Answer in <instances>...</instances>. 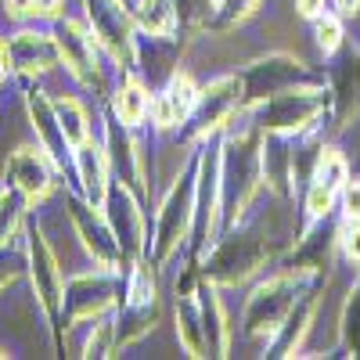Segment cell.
<instances>
[{
    "label": "cell",
    "mask_w": 360,
    "mask_h": 360,
    "mask_svg": "<svg viewBox=\"0 0 360 360\" xmlns=\"http://www.w3.org/2000/svg\"><path fill=\"white\" fill-rule=\"evenodd\" d=\"M29 274H33L37 295L51 317L62 314V295H65V281H62V270H58V259L47 245V238L29 227Z\"/></svg>",
    "instance_id": "obj_2"
},
{
    "label": "cell",
    "mask_w": 360,
    "mask_h": 360,
    "mask_svg": "<svg viewBox=\"0 0 360 360\" xmlns=\"http://www.w3.org/2000/svg\"><path fill=\"white\" fill-rule=\"evenodd\" d=\"M295 303V281L292 278H274L266 281L249 303V332H278L281 321L288 317Z\"/></svg>",
    "instance_id": "obj_3"
},
{
    "label": "cell",
    "mask_w": 360,
    "mask_h": 360,
    "mask_svg": "<svg viewBox=\"0 0 360 360\" xmlns=\"http://www.w3.org/2000/svg\"><path fill=\"white\" fill-rule=\"evenodd\" d=\"M4 180L25 202H37L54 188V166H51L47 152H40V148H15L8 166H4Z\"/></svg>",
    "instance_id": "obj_1"
},
{
    "label": "cell",
    "mask_w": 360,
    "mask_h": 360,
    "mask_svg": "<svg viewBox=\"0 0 360 360\" xmlns=\"http://www.w3.org/2000/svg\"><path fill=\"white\" fill-rule=\"evenodd\" d=\"M198 105V90L188 76H173L169 86L159 94V101L152 105L155 112V123L159 127H176V123H184V119L191 115V108Z\"/></svg>",
    "instance_id": "obj_6"
},
{
    "label": "cell",
    "mask_w": 360,
    "mask_h": 360,
    "mask_svg": "<svg viewBox=\"0 0 360 360\" xmlns=\"http://www.w3.org/2000/svg\"><path fill=\"white\" fill-rule=\"evenodd\" d=\"M339 245L349 263H360V220H346L339 231Z\"/></svg>",
    "instance_id": "obj_15"
},
{
    "label": "cell",
    "mask_w": 360,
    "mask_h": 360,
    "mask_svg": "<svg viewBox=\"0 0 360 360\" xmlns=\"http://www.w3.org/2000/svg\"><path fill=\"white\" fill-rule=\"evenodd\" d=\"M11 69V62H8V44H0V76H4Z\"/></svg>",
    "instance_id": "obj_21"
},
{
    "label": "cell",
    "mask_w": 360,
    "mask_h": 360,
    "mask_svg": "<svg viewBox=\"0 0 360 360\" xmlns=\"http://www.w3.org/2000/svg\"><path fill=\"white\" fill-rule=\"evenodd\" d=\"M335 4H339L342 15H356L360 11V0H335Z\"/></svg>",
    "instance_id": "obj_20"
},
{
    "label": "cell",
    "mask_w": 360,
    "mask_h": 360,
    "mask_svg": "<svg viewBox=\"0 0 360 360\" xmlns=\"http://www.w3.org/2000/svg\"><path fill=\"white\" fill-rule=\"evenodd\" d=\"M339 198H342V217L346 220H360V180H346Z\"/></svg>",
    "instance_id": "obj_16"
},
{
    "label": "cell",
    "mask_w": 360,
    "mask_h": 360,
    "mask_svg": "<svg viewBox=\"0 0 360 360\" xmlns=\"http://www.w3.org/2000/svg\"><path fill=\"white\" fill-rule=\"evenodd\" d=\"M148 112H152V94H148L141 83H127V86L115 94V115L123 119L127 127L144 123V115H148Z\"/></svg>",
    "instance_id": "obj_9"
},
{
    "label": "cell",
    "mask_w": 360,
    "mask_h": 360,
    "mask_svg": "<svg viewBox=\"0 0 360 360\" xmlns=\"http://www.w3.org/2000/svg\"><path fill=\"white\" fill-rule=\"evenodd\" d=\"M295 8L303 18H317V15H324V0H295Z\"/></svg>",
    "instance_id": "obj_17"
},
{
    "label": "cell",
    "mask_w": 360,
    "mask_h": 360,
    "mask_svg": "<svg viewBox=\"0 0 360 360\" xmlns=\"http://www.w3.org/2000/svg\"><path fill=\"white\" fill-rule=\"evenodd\" d=\"M11 15H37V0H8Z\"/></svg>",
    "instance_id": "obj_18"
},
{
    "label": "cell",
    "mask_w": 360,
    "mask_h": 360,
    "mask_svg": "<svg viewBox=\"0 0 360 360\" xmlns=\"http://www.w3.org/2000/svg\"><path fill=\"white\" fill-rule=\"evenodd\" d=\"M54 44H58L62 62L72 69V76H79L83 83H94V37H86L76 22H65V25H58Z\"/></svg>",
    "instance_id": "obj_5"
},
{
    "label": "cell",
    "mask_w": 360,
    "mask_h": 360,
    "mask_svg": "<svg viewBox=\"0 0 360 360\" xmlns=\"http://www.w3.org/2000/svg\"><path fill=\"white\" fill-rule=\"evenodd\" d=\"M314 37H317V47L324 54H335L339 44H342V22L335 15H317L314 18Z\"/></svg>",
    "instance_id": "obj_13"
},
{
    "label": "cell",
    "mask_w": 360,
    "mask_h": 360,
    "mask_svg": "<svg viewBox=\"0 0 360 360\" xmlns=\"http://www.w3.org/2000/svg\"><path fill=\"white\" fill-rule=\"evenodd\" d=\"M62 8V0H37V15H54Z\"/></svg>",
    "instance_id": "obj_19"
},
{
    "label": "cell",
    "mask_w": 360,
    "mask_h": 360,
    "mask_svg": "<svg viewBox=\"0 0 360 360\" xmlns=\"http://www.w3.org/2000/svg\"><path fill=\"white\" fill-rule=\"evenodd\" d=\"M11 278H15V270H11V266H0V285L11 281Z\"/></svg>",
    "instance_id": "obj_22"
},
{
    "label": "cell",
    "mask_w": 360,
    "mask_h": 360,
    "mask_svg": "<svg viewBox=\"0 0 360 360\" xmlns=\"http://www.w3.org/2000/svg\"><path fill=\"white\" fill-rule=\"evenodd\" d=\"M51 108H54V119H58V127H62V137H65L69 148H79V144L90 141L86 112L76 98H58V101H51Z\"/></svg>",
    "instance_id": "obj_7"
},
{
    "label": "cell",
    "mask_w": 360,
    "mask_h": 360,
    "mask_svg": "<svg viewBox=\"0 0 360 360\" xmlns=\"http://www.w3.org/2000/svg\"><path fill=\"white\" fill-rule=\"evenodd\" d=\"M8 62L25 72V76H37V72H47L51 65L62 62L58 54V44L51 33H33V29H22L8 40Z\"/></svg>",
    "instance_id": "obj_4"
},
{
    "label": "cell",
    "mask_w": 360,
    "mask_h": 360,
    "mask_svg": "<svg viewBox=\"0 0 360 360\" xmlns=\"http://www.w3.org/2000/svg\"><path fill=\"white\" fill-rule=\"evenodd\" d=\"M22 209H25V198L15 188H8L4 195H0V245L15 234V227L22 220Z\"/></svg>",
    "instance_id": "obj_11"
},
{
    "label": "cell",
    "mask_w": 360,
    "mask_h": 360,
    "mask_svg": "<svg viewBox=\"0 0 360 360\" xmlns=\"http://www.w3.org/2000/svg\"><path fill=\"white\" fill-rule=\"evenodd\" d=\"M137 18H141L144 29H152V33H169V25H173V8L166 4V0H141Z\"/></svg>",
    "instance_id": "obj_12"
},
{
    "label": "cell",
    "mask_w": 360,
    "mask_h": 360,
    "mask_svg": "<svg viewBox=\"0 0 360 360\" xmlns=\"http://www.w3.org/2000/svg\"><path fill=\"white\" fill-rule=\"evenodd\" d=\"M346 180H349V162H346V155L335 152V148H324V155H321V162H317V169H314V184H321V188H328V191L339 195Z\"/></svg>",
    "instance_id": "obj_10"
},
{
    "label": "cell",
    "mask_w": 360,
    "mask_h": 360,
    "mask_svg": "<svg viewBox=\"0 0 360 360\" xmlns=\"http://www.w3.org/2000/svg\"><path fill=\"white\" fill-rule=\"evenodd\" d=\"M335 191H328V188H321V184H310V195H307V209H310V217L314 220H321V217H328L332 213V205H335Z\"/></svg>",
    "instance_id": "obj_14"
},
{
    "label": "cell",
    "mask_w": 360,
    "mask_h": 360,
    "mask_svg": "<svg viewBox=\"0 0 360 360\" xmlns=\"http://www.w3.org/2000/svg\"><path fill=\"white\" fill-rule=\"evenodd\" d=\"M72 155L79 162V176L86 184V195L94 202H101V195H105V159H101V152H98V148H90V141H86V144L72 148Z\"/></svg>",
    "instance_id": "obj_8"
}]
</instances>
